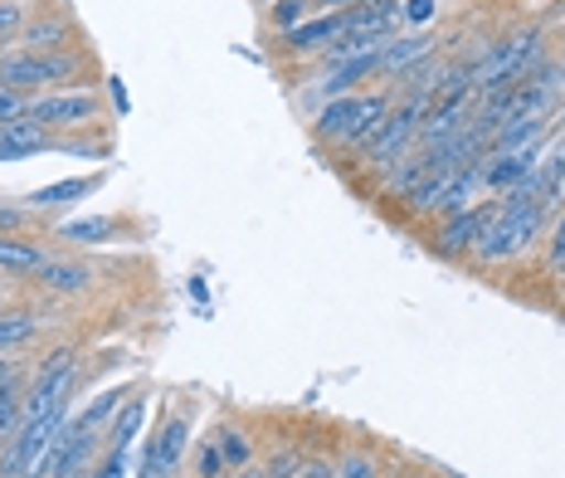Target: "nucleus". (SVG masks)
Instances as JSON below:
<instances>
[{"label":"nucleus","mask_w":565,"mask_h":478,"mask_svg":"<svg viewBox=\"0 0 565 478\" xmlns=\"http://www.w3.org/2000/svg\"><path fill=\"white\" fill-rule=\"evenodd\" d=\"M541 220H546V210H541L532 195L516 185V191H508L498 201V210H492V220H488V230H482V240H478L473 254L482 264L516 259V254H526V249H532V240L541 235Z\"/></svg>","instance_id":"f257e3e1"},{"label":"nucleus","mask_w":565,"mask_h":478,"mask_svg":"<svg viewBox=\"0 0 565 478\" xmlns=\"http://www.w3.org/2000/svg\"><path fill=\"white\" fill-rule=\"evenodd\" d=\"M385 123V98L381 93H341L322 113H317V132L332 137L341 147H371V137L381 132Z\"/></svg>","instance_id":"f03ea898"},{"label":"nucleus","mask_w":565,"mask_h":478,"mask_svg":"<svg viewBox=\"0 0 565 478\" xmlns=\"http://www.w3.org/2000/svg\"><path fill=\"white\" fill-rule=\"evenodd\" d=\"M424 113H429V98H424V93H409V98L399 103L395 113H385L381 132L371 137V167H375V171H391L395 161L409 157V147L419 142Z\"/></svg>","instance_id":"7ed1b4c3"},{"label":"nucleus","mask_w":565,"mask_h":478,"mask_svg":"<svg viewBox=\"0 0 565 478\" xmlns=\"http://www.w3.org/2000/svg\"><path fill=\"white\" fill-rule=\"evenodd\" d=\"M74 74H78V60L64 50H54V54L20 50V54H6V60H0V88H15V93L44 88V84H68Z\"/></svg>","instance_id":"20e7f679"},{"label":"nucleus","mask_w":565,"mask_h":478,"mask_svg":"<svg viewBox=\"0 0 565 478\" xmlns=\"http://www.w3.org/2000/svg\"><path fill=\"white\" fill-rule=\"evenodd\" d=\"M492 210H498V201H482V205H468V210H458V215H449L439 225V235H434V249L449 254V259H454V254L478 249V240H482V230H488Z\"/></svg>","instance_id":"39448f33"},{"label":"nucleus","mask_w":565,"mask_h":478,"mask_svg":"<svg viewBox=\"0 0 565 478\" xmlns=\"http://www.w3.org/2000/svg\"><path fill=\"white\" fill-rule=\"evenodd\" d=\"M25 113L44 127H84V123H93V113H98V98H93V93H50V98L30 103Z\"/></svg>","instance_id":"423d86ee"},{"label":"nucleus","mask_w":565,"mask_h":478,"mask_svg":"<svg viewBox=\"0 0 565 478\" xmlns=\"http://www.w3.org/2000/svg\"><path fill=\"white\" fill-rule=\"evenodd\" d=\"M347 25H351V10H327V15L302 20L298 30L282 34V50L288 54H317V50H327V44H337L341 34H347Z\"/></svg>","instance_id":"0eeeda50"},{"label":"nucleus","mask_w":565,"mask_h":478,"mask_svg":"<svg viewBox=\"0 0 565 478\" xmlns=\"http://www.w3.org/2000/svg\"><path fill=\"white\" fill-rule=\"evenodd\" d=\"M185 439H191V419H185V415H171L167 425L157 429V439H151L147 464H141V478L175 474V464H181V454H185Z\"/></svg>","instance_id":"6e6552de"},{"label":"nucleus","mask_w":565,"mask_h":478,"mask_svg":"<svg viewBox=\"0 0 565 478\" xmlns=\"http://www.w3.org/2000/svg\"><path fill=\"white\" fill-rule=\"evenodd\" d=\"M536 161H541V147L508 151V157H482V171H488V191H498V195L516 191V185H522V181L536 171Z\"/></svg>","instance_id":"1a4fd4ad"},{"label":"nucleus","mask_w":565,"mask_h":478,"mask_svg":"<svg viewBox=\"0 0 565 478\" xmlns=\"http://www.w3.org/2000/svg\"><path fill=\"white\" fill-rule=\"evenodd\" d=\"M50 147V127L34 123L30 113H20L15 123L0 127V161H20V157H34V151Z\"/></svg>","instance_id":"9d476101"},{"label":"nucleus","mask_w":565,"mask_h":478,"mask_svg":"<svg viewBox=\"0 0 565 478\" xmlns=\"http://www.w3.org/2000/svg\"><path fill=\"white\" fill-rule=\"evenodd\" d=\"M434 161H439V151H434V147L429 151H424V147L409 151L399 167H391V177H385V195H399V201H409V195L424 185V177L434 171Z\"/></svg>","instance_id":"9b49d317"},{"label":"nucleus","mask_w":565,"mask_h":478,"mask_svg":"<svg viewBox=\"0 0 565 478\" xmlns=\"http://www.w3.org/2000/svg\"><path fill=\"white\" fill-rule=\"evenodd\" d=\"M419 60H434V40H429V34H405V40H385V50H381V68H385V74L415 68Z\"/></svg>","instance_id":"f8f14e48"},{"label":"nucleus","mask_w":565,"mask_h":478,"mask_svg":"<svg viewBox=\"0 0 565 478\" xmlns=\"http://www.w3.org/2000/svg\"><path fill=\"white\" fill-rule=\"evenodd\" d=\"M381 50H385V44H371V50H361V54H351V60H341L337 74L327 78L322 88L337 93V98H341V93H351V84H361V78H371L375 68H381Z\"/></svg>","instance_id":"ddd939ff"},{"label":"nucleus","mask_w":565,"mask_h":478,"mask_svg":"<svg viewBox=\"0 0 565 478\" xmlns=\"http://www.w3.org/2000/svg\"><path fill=\"white\" fill-rule=\"evenodd\" d=\"M98 185V177H68V181H54V185H40V191L30 195L34 210H54V205H74L84 201V195Z\"/></svg>","instance_id":"4468645a"},{"label":"nucleus","mask_w":565,"mask_h":478,"mask_svg":"<svg viewBox=\"0 0 565 478\" xmlns=\"http://www.w3.org/2000/svg\"><path fill=\"white\" fill-rule=\"evenodd\" d=\"M40 278H44V288H54V294H78V288L93 284V274L84 264H58V259H44Z\"/></svg>","instance_id":"2eb2a0df"},{"label":"nucleus","mask_w":565,"mask_h":478,"mask_svg":"<svg viewBox=\"0 0 565 478\" xmlns=\"http://www.w3.org/2000/svg\"><path fill=\"white\" fill-rule=\"evenodd\" d=\"M40 264H44V249H34V244H25V240L0 235V269H10V274H40Z\"/></svg>","instance_id":"dca6fc26"},{"label":"nucleus","mask_w":565,"mask_h":478,"mask_svg":"<svg viewBox=\"0 0 565 478\" xmlns=\"http://www.w3.org/2000/svg\"><path fill=\"white\" fill-rule=\"evenodd\" d=\"M64 40H68V25H64V20H40V25H30L25 34H20V50H30V54H54V50H64Z\"/></svg>","instance_id":"f3484780"},{"label":"nucleus","mask_w":565,"mask_h":478,"mask_svg":"<svg viewBox=\"0 0 565 478\" xmlns=\"http://www.w3.org/2000/svg\"><path fill=\"white\" fill-rule=\"evenodd\" d=\"M117 235V220L108 215H88V220H68L64 230H58V240H74V244H103Z\"/></svg>","instance_id":"a211bd4d"},{"label":"nucleus","mask_w":565,"mask_h":478,"mask_svg":"<svg viewBox=\"0 0 565 478\" xmlns=\"http://www.w3.org/2000/svg\"><path fill=\"white\" fill-rule=\"evenodd\" d=\"M141 419H147V401H132L127 411H117L113 435H108V449H127V445H132L137 429H141Z\"/></svg>","instance_id":"6ab92c4d"},{"label":"nucleus","mask_w":565,"mask_h":478,"mask_svg":"<svg viewBox=\"0 0 565 478\" xmlns=\"http://www.w3.org/2000/svg\"><path fill=\"white\" fill-rule=\"evenodd\" d=\"M34 337V318L30 312H0V352L6 347H20Z\"/></svg>","instance_id":"aec40b11"},{"label":"nucleus","mask_w":565,"mask_h":478,"mask_svg":"<svg viewBox=\"0 0 565 478\" xmlns=\"http://www.w3.org/2000/svg\"><path fill=\"white\" fill-rule=\"evenodd\" d=\"M312 10V0H274V10H268V20L288 34V30H298L302 25V15Z\"/></svg>","instance_id":"412c9836"},{"label":"nucleus","mask_w":565,"mask_h":478,"mask_svg":"<svg viewBox=\"0 0 565 478\" xmlns=\"http://www.w3.org/2000/svg\"><path fill=\"white\" fill-rule=\"evenodd\" d=\"M220 459L234 464V469H244V464H249V439L234 435V429H225V439H220Z\"/></svg>","instance_id":"4be33fe9"},{"label":"nucleus","mask_w":565,"mask_h":478,"mask_svg":"<svg viewBox=\"0 0 565 478\" xmlns=\"http://www.w3.org/2000/svg\"><path fill=\"white\" fill-rule=\"evenodd\" d=\"M20 405H25L20 395H0V445L20 429Z\"/></svg>","instance_id":"5701e85b"},{"label":"nucleus","mask_w":565,"mask_h":478,"mask_svg":"<svg viewBox=\"0 0 565 478\" xmlns=\"http://www.w3.org/2000/svg\"><path fill=\"white\" fill-rule=\"evenodd\" d=\"M20 113H25V98H20L15 88H0V127H6V123H15Z\"/></svg>","instance_id":"b1692460"},{"label":"nucleus","mask_w":565,"mask_h":478,"mask_svg":"<svg viewBox=\"0 0 565 478\" xmlns=\"http://www.w3.org/2000/svg\"><path fill=\"white\" fill-rule=\"evenodd\" d=\"M220 464H225L220 459V445H205L200 459H195V469H200V478H220Z\"/></svg>","instance_id":"393cba45"},{"label":"nucleus","mask_w":565,"mask_h":478,"mask_svg":"<svg viewBox=\"0 0 565 478\" xmlns=\"http://www.w3.org/2000/svg\"><path fill=\"white\" fill-rule=\"evenodd\" d=\"M298 469H302L298 454H278V459L268 464V478H298Z\"/></svg>","instance_id":"a878e982"},{"label":"nucleus","mask_w":565,"mask_h":478,"mask_svg":"<svg viewBox=\"0 0 565 478\" xmlns=\"http://www.w3.org/2000/svg\"><path fill=\"white\" fill-rule=\"evenodd\" d=\"M337 478H375V469H371V459H361V454H351L347 464H341V474Z\"/></svg>","instance_id":"bb28decb"},{"label":"nucleus","mask_w":565,"mask_h":478,"mask_svg":"<svg viewBox=\"0 0 565 478\" xmlns=\"http://www.w3.org/2000/svg\"><path fill=\"white\" fill-rule=\"evenodd\" d=\"M434 6H439V0H405V20H415V25H424V20L434 15Z\"/></svg>","instance_id":"cd10ccee"},{"label":"nucleus","mask_w":565,"mask_h":478,"mask_svg":"<svg viewBox=\"0 0 565 478\" xmlns=\"http://www.w3.org/2000/svg\"><path fill=\"white\" fill-rule=\"evenodd\" d=\"M20 20H25L20 6H0V34H6V40H10V30H20Z\"/></svg>","instance_id":"c85d7f7f"},{"label":"nucleus","mask_w":565,"mask_h":478,"mask_svg":"<svg viewBox=\"0 0 565 478\" xmlns=\"http://www.w3.org/2000/svg\"><path fill=\"white\" fill-rule=\"evenodd\" d=\"M20 225H25V210L0 205V235H10V230H20Z\"/></svg>","instance_id":"c756f323"},{"label":"nucleus","mask_w":565,"mask_h":478,"mask_svg":"<svg viewBox=\"0 0 565 478\" xmlns=\"http://www.w3.org/2000/svg\"><path fill=\"white\" fill-rule=\"evenodd\" d=\"M551 269H565V215L556 225V240H551Z\"/></svg>","instance_id":"7c9ffc66"},{"label":"nucleus","mask_w":565,"mask_h":478,"mask_svg":"<svg viewBox=\"0 0 565 478\" xmlns=\"http://www.w3.org/2000/svg\"><path fill=\"white\" fill-rule=\"evenodd\" d=\"M0 395H15V367L0 357Z\"/></svg>","instance_id":"2f4dec72"},{"label":"nucleus","mask_w":565,"mask_h":478,"mask_svg":"<svg viewBox=\"0 0 565 478\" xmlns=\"http://www.w3.org/2000/svg\"><path fill=\"white\" fill-rule=\"evenodd\" d=\"M298 478H337V469H332V464H302Z\"/></svg>","instance_id":"473e14b6"},{"label":"nucleus","mask_w":565,"mask_h":478,"mask_svg":"<svg viewBox=\"0 0 565 478\" xmlns=\"http://www.w3.org/2000/svg\"><path fill=\"white\" fill-rule=\"evenodd\" d=\"M6 54H10V40H6V34H0V60H6Z\"/></svg>","instance_id":"72a5a7b5"},{"label":"nucleus","mask_w":565,"mask_h":478,"mask_svg":"<svg viewBox=\"0 0 565 478\" xmlns=\"http://www.w3.org/2000/svg\"><path fill=\"white\" fill-rule=\"evenodd\" d=\"M157 478H175V474H157Z\"/></svg>","instance_id":"f704fd0d"},{"label":"nucleus","mask_w":565,"mask_h":478,"mask_svg":"<svg viewBox=\"0 0 565 478\" xmlns=\"http://www.w3.org/2000/svg\"><path fill=\"white\" fill-rule=\"evenodd\" d=\"M254 478H268V474H254Z\"/></svg>","instance_id":"c9c22d12"}]
</instances>
